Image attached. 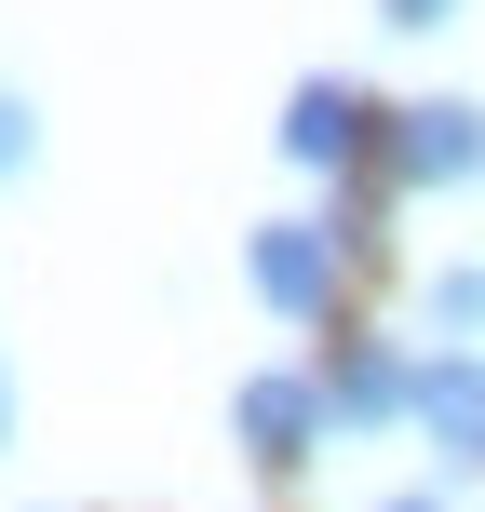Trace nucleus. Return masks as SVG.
<instances>
[{"label":"nucleus","instance_id":"obj_1","mask_svg":"<svg viewBox=\"0 0 485 512\" xmlns=\"http://www.w3.org/2000/svg\"><path fill=\"white\" fill-rule=\"evenodd\" d=\"M391 176H405V189H459V176H485V108H472V95L391 108Z\"/></svg>","mask_w":485,"mask_h":512},{"label":"nucleus","instance_id":"obj_2","mask_svg":"<svg viewBox=\"0 0 485 512\" xmlns=\"http://www.w3.org/2000/svg\"><path fill=\"white\" fill-rule=\"evenodd\" d=\"M324 418H337V432H391V418H418V364L391 351V337H337V364H324Z\"/></svg>","mask_w":485,"mask_h":512},{"label":"nucleus","instance_id":"obj_3","mask_svg":"<svg viewBox=\"0 0 485 512\" xmlns=\"http://www.w3.org/2000/svg\"><path fill=\"white\" fill-rule=\"evenodd\" d=\"M243 270H256V297H270L283 324H324V297H337V243L310 230V216H270V230L243 243Z\"/></svg>","mask_w":485,"mask_h":512},{"label":"nucleus","instance_id":"obj_4","mask_svg":"<svg viewBox=\"0 0 485 512\" xmlns=\"http://www.w3.org/2000/svg\"><path fill=\"white\" fill-rule=\"evenodd\" d=\"M418 432L445 472H485V351H432L418 364Z\"/></svg>","mask_w":485,"mask_h":512},{"label":"nucleus","instance_id":"obj_5","mask_svg":"<svg viewBox=\"0 0 485 512\" xmlns=\"http://www.w3.org/2000/svg\"><path fill=\"white\" fill-rule=\"evenodd\" d=\"M364 149H378L364 81H297L283 95V162H364Z\"/></svg>","mask_w":485,"mask_h":512},{"label":"nucleus","instance_id":"obj_6","mask_svg":"<svg viewBox=\"0 0 485 512\" xmlns=\"http://www.w3.org/2000/svg\"><path fill=\"white\" fill-rule=\"evenodd\" d=\"M324 432H337V418H324V378H243V445L270 472H297Z\"/></svg>","mask_w":485,"mask_h":512},{"label":"nucleus","instance_id":"obj_7","mask_svg":"<svg viewBox=\"0 0 485 512\" xmlns=\"http://www.w3.org/2000/svg\"><path fill=\"white\" fill-rule=\"evenodd\" d=\"M432 324H485V270H432Z\"/></svg>","mask_w":485,"mask_h":512},{"label":"nucleus","instance_id":"obj_8","mask_svg":"<svg viewBox=\"0 0 485 512\" xmlns=\"http://www.w3.org/2000/svg\"><path fill=\"white\" fill-rule=\"evenodd\" d=\"M41 162V122H27V95H0V176H27Z\"/></svg>","mask_w":485,"mask_h":512},{"label":"nucleus","instance_id":"obj_9","mask_svg":"<svg viewBox=\"0 0 485 512\" xmlns=\"http://www.w3.org/2000/svg\"><path fill=\"white\" fill-rule=\"evenodd\" d=\"M445 14H459V0H378V27H405V41H418V27H445Z\"/></svg>","mask_w":485,"mask_h":512},{"label":"nucleus","instance_id":"obj_10","mask_svg":"<svg viewBox=\"0 0 485 512\" xmlns=\"http://www.w3.org/2000/svg\"><path fill=\"white\" fill-rule=\"evenodd\" d=\"M378 512H459V499H378Z\"/></svg>","mask_w":485,"mask_h":512},{"label":"nucleus","instance_id":"obj_11","mask_svg":"<svg viewBox=\"0 0 485 512\" xmlns=\"http://www.w3.org/2000/svg\"><path fill=\"white\" fill-rule=\"evenodd\" d=\"M0 445H14V378H0Z\"/></svg>","mask_w":485,"mask_h":512}]
</instances>
